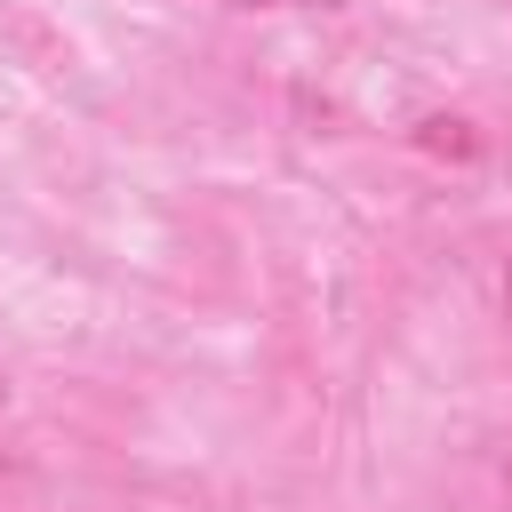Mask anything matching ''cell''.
<instances>
[{
  "instance_id": "6da1fadb",
  "label": "cell",
  "mask_w": 512,
  "mask_h": 512,
  "mask_svg": "<svg viewBox=\"0 0 512 512\" xmlns=\"http://www.w3.org/2000/svg\"><path fill=\"white\" fill-rule=\"evenodd\" d=\"M408 136H416V152H432V160H480V128H472L464 112H424Z\"/></svg>"
},
{
  "instance_id": "7a4b0ae2",
  "label": "cell",
  "mask_w": 512,
  "mask_h": 512,
  "mask_svg": "<svg viewBox=\"0 0 512 512\" xmlns=\"http://www.w3.org/2000/svg\"><path fill=\"white\" fill-rule=\"evenodd\" d=\"M504 328H512V256H504Z\"/></svg>"
},
{
  "instance_id": "3957f363",
  "label": "cell",
  "mask_w": 512,
  "mask_h": 512,
  "mask_svg": "<svg viewBox=\"0 0 512 512\" xmlns=\"http://www.w3.org/2000/svg\"><path fill=\"white\" fill-rule=\"evenodd\" d=\"M504 480H512V432H504Z\"/></svg>"
},
{
  "instance_id": "277c9868",
  "label": "cell",
  "mask_w": 512,
  "mask_h": 512,
  "mask_svg": "<svg viewBox=\"0 0 512 512\" xmlns=\"http://www.w3.org/2000/svg\"><path fill=\"white\" fill-rule=\"evenodd\" d=\"M224 8H264V0H224Z\"/></svg>"
},
{
  "instance_id": "5b68a950",
  "label": "cell",
  "mask_w": 512,
  "mask_h": 512,
  "mask_svg": "<svg viewBox=\"0 0 512 512\" xmlns=\"http://www.w3.org/2000/svg\"><path fill=\"white\" fill-rule=\"evenodd\" d=\"M312 8H336V0H312Z\"/></svg>"
}]
</instances>
